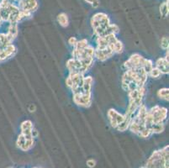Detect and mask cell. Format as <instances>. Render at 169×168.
I'll return each mask as SVG.
<instances>
[{
	"mask_svg": "<svg viewBox=\"0 0 169 168\" xmlns=\"http://www.w3.org/2000/svg\"><path fill=\"white\" fill-rule=\"evenodd\" d=\"M95 164H96V162H95V160H93V159H90V160H87V165H89V167L93 168L94 165H95Z\"/></svg>",
	"mask_w": 169,
	"mask_h": 168,
	"instance_id": "cell-22",
	"label": "cell"
},
{
	"mask_svg": "<svg viewBox=\"0 0 169 168\" xmlns=\"http://www.w3.org/2000/svg\"><path fill=\"white\" fill-rule=\"evenodd\" d=\"M86 1L87 3H92L93 2H94V0H85Z\"/></svg>",
	"mask_w": 169,
	"mask_h": 168,
	"instance_id": "cell-26",
	"label": "cell"
},
{
	"mask_svg": "<svg viewBox=\"0 0 169 168\" xmlns=\"http://www.w3.org/2000/svg\"><path fill=\"white\" fill-rule=\"evenodd\" d=\"M168 93L169 90L168 88H161L157 92V95L160 98L164 99V100L168 101Z\"/></svg>",
	"mask_w": 169,
	"mask_h": 168,
	"instance_id": "cell-10",
	"label": "cell"
},
{
	"mask_svg": "<svg viewBox=\"0 0 169 168\" xmlns=\"http://www.w3.org/2000/svg\"><path fill=\"white\" fill-rule=\"evenodd\" d=\"M8 34L12 35L14 38L17 36V34H18V28H17V23L14 24H10L9 27H8Z\"/></svg>",
	"mask_w": 169,
	"mask_h": 168,
	"instance_id": "cell-13",
	"label": "cell"
},
{
	"mask_svg": "<svg viewBox=\"0 0 169 168\" xmlns=\"http://www.w3.org/2000/svg\"><path fill=\"white\" fill-rule=\"evenodd\" d=\"M123 49H124V46H123L122 42H120L119 40L115 42V45H114V52L115 53H121L123 51Z\"/></svg>",
	"mask_w": 169,
	"mask_h": 168,
	"instance_id": "cell-14",
	"label": "cell"
},
{
	"mask_svg": "<svg viewBox=\"0 0 169 168\" xmlns=\"http://www.w3.org/2000/svg\"><path fill=\"white\" fill-rule=\"evenodd\" d=\"M32 136H33V138H35V137H36L37 135H38V131H37L36 129H32Z\"/></svg>",
	"mask_w": 169,
	"mask_h": 168,
	"instance_id": "cell-25",
	"label": "cell"
},
{
	"mask_svg": "<svg viewBox=\"0 0 169 168\" xmlns=\"http://www.w3.org/2000/svg\"><path fill=\"white\" fill-rule=\"evenodd\" d=\"M130 119H131V118H129V117L125 116V120H124L123 122H121V123H120L117 127H116V129H117L119 131H125V130H126L127 129H129Z\"/></svg>",
	"mask_w": 169,
	"mask_h": 168,
	"instance_id": "cell-6",
	"label": "cell"
},
{
	"mask_svg": "<svg viewBox=\"0 0 169 168\" xmlns=\"http://www.w3.org/2000/svg\"><path fill=\"white\" fill-rule=\"evenodd\" d=\"M89 45L88 44V41L87 40H82V41H78L77 45H76L75 48L76 49L79 50H84L86 49L87 47L89 46Z\"/></svg>",
	"mask_w": 169,
	"mask_h": 168,
	"instance_id": "cell-15",
	"label": "cell"
},
{
	"mask_svg": "<svg viewBox=\"0 0 169 168\" xmlns=\"http://www.w3.org/2000/svg\"><path fill=\"white\" fill-rule=\"evenodd\" d=\"M142 68H143L145 72H146L147 74H149V73L151 72V70L153 68V64H152V62L150 61V60H144L143 64H142Z\"/></svg>",
	"mask_w": 169,
	"mask_h": 168,
	"instance_id": "cell-9",
	"label": "cell"
},
{
	"mask_svg": "<svg viewBox=\"0 0 169 168\" xmlns=\"http://www.w3.org/2000/svg\"><path fill=\"white\" fill-rule=\"evenodd\" d=\"M31 128H33V124H32V122L30 120H26V121H24L21 124V130L31 129Z\"/></svg>",
	"mask_w": 169,
	"mask_h": 168,
	"instance_id": "cell-18",
	"label": "cell"
},
{
	"mask_svg": "<svg viewBox=\"0 0 169 168\" xmlns=\"http://www.w3.org/2000/svg\"><path fill=\"white\" fill-rule=\"evenodd\" d=\"M8 168H12V167H8Z\"/></svg>",
	"mask_w": 169,
	"mask_h": 168,
	"instance_id": "cell-27",
	"label": "cell"
},
{
	"mask_svg": "<svg viewBox=\"0 0 169 168\" xmlns=\"http://www.w3.org/2000/svg\"><path fill=\"white\" fill-rule=\"evenodd\" d=\"M78 40L76 39L75 37H71L70 39H69V41H68V43L70 44V46H72L75 47L76 45H77V43H78Z\"/></svg>",
	"mask_w": 169,
	"mask_h": 168,
	"instance_id": "cell-21",
	"label": "cell"
},
{
	"mask_svg": "<svg viewBox=\"0 0 169 168\" xmlns=\"http://www.w3.org/2000/svg\"><path fill=\"white\" fill-rule=\"evenodd\" d=\"M144 60L145 58H143L140 55L134 54L130 57V59L128 60L127 62H125L124 66L127 70H130L132 68H140V67H142Z\"/></svg>",
	"mask_w": 169,
	"mask_h": 168,
	"instance_id": "cell-1",
	"label": "cell"
},
{
	"mask_svg": "<svg viewBox=\"0 0 169 168\" xmlns=\"http://www.w3.org/2000/svg\"><path fill=\"white\" fill-rule=\"evenodd\" d=\"M156 67L161 72V74L168 73V61L165 58H159L156 62Z\"/></svg>",
	"mask_w": 169,
	"mask_h": 168,
	"instance_id": "cell-4",
	"label": "cell"
},
{
	"mask_svg": "<svg viewBox=\"0 0 169 168\" xmlns=\"http://www.w3.org/2000/svg\"><path fill=\"white\" fill-rule=\"evenodd\" d=\"M160 13L163 17H166L168 15V1L165 2L160 6Z\"/></svg>",
	"mask_w": 169,
	"mask_h": 168,
	"instance_id": "cell-12",
	"label": "cell"
},
{
	"mask_svg": "<svg viewBox=\"0 0 169 168\" xmlns=\"http://www.w3.org/2000/svg\"><path fill=\"white\" fill-rule=\"evenodd\" d=\"M151 134H152V133H151V131L150 130V129H148V128H145L143 130H141V131L139 133L138 135L141 138H148Z\"/></svg>",
	"mask_w": 169,
	"mask_h": 168,
	"instance_id": "cell-16",
	"label": "cell"
},
{
	"mask_svg": "<svg viewBox=\"0 0 169 168\" xmlns=\"http://www.w3.org/2000/svg\"><path fill=\"white\" fill-rule=\"evenodd\" d=\"M108 117L112 127L116 128L119 124L125 120V115L120 114L115 109H109L108 111Z\"/></svg>",
	"mask_w": 169,
	"mask_h": 168,
	"instance_id": "cell-2",
	"label": "cell"
},
{
	"mask_svg": "<svg viewBox=\"0 0 169 168\" xmlns=\"http://www.w3.org/2000/svg\"><path fill=\"white\" fill-rule=\"evenodd\" d=\"M161 72L156 68V67H155V68H152L151 70V72L149 73L148 75H150L151 77V78H157L160 77V75H161Z\"/></svg>",
	"mask_w": 169,
	"mask_h": 168,
	"instance_id": "cell-17",
	"label": "cell"
},
{
	"mask_svg": "<svg viewBox=\"0 0 169 168\" xmlns=\"http://www.w3.org/2000/svg\"><path fill=\"white\" fill-rule=\"evenodd\" d=\"M21 10H27L32 13L37 9L38 3L36 0H19Z\"/></svg>",
	"mask_w": 169,
	"mask_h": 168,
	"instance_id": "cell-3",
	"label": "cell"
},
{
	"mask_svg": "<svg viewBox=\"0 0 169 168\" xmlns=\"http://www.w3.org/2000/svg\"><path fill=\"white\" fill-rule=\"evenodd\" d=\"M34 145V139L31 140H26L25 143L24 144V145L20 148V150H24V151H27V150H30Z\"/></svg>",
	"mask_w": 169,
	"mask_h": 168,
	"instance_id": "cell-11",
	"label": "cell"
},
{
	"mask_svg": "<svg viewBox=\"0 0 169 168\" xmlns=\"http://www.w3.org/2000/svg\"><path fill=\"white\" fill-rule=\"evenodd\" d=\"M57 21L58 23L60 24V25L63 26V27H67L68 25V18L66 14L62 13L58 14Z\"/></svg>",
	"mask_w": 169,
	"mask_h": 168,
	"instance_id": "cell-7",
	"label": "cell"
},
{
	"mask_svg": "<svg viewBox=\"0 0 169 168\" xmlns=\"http://www.w3.org/2000/svg\"><path fill=\"white\" fill-rule=\"evenodd\" d=\"M25 136H24L23 134H20L19 135L18 137V140H17V142H16V144H17V146H18L19 149H20L22 146L24 145V144L25 143Z\"/></svg>",
	"mask_w": 169,
	"mask_h": 168,
	"instance_id": "cell-19",
	"label": "cell"
},
{
	"mask_svg": "<svg viewBox=\"0 0 169 168\" xmlns=\"http://www.w3.org/2000/svg\"><path fill=\"white\" fill-rule=\"evenodd\" d=\"M94 80L91 77H88V78H84L83 80V90L85 92H91L92 83H93Z\"/></svg>",
	"mask_w": 169,
	"mask_h": 168,
	"instance_id": "cell-5",
	"label": "cell"
},
{
	"mask_svg": "<svg viewBox=\"0 0 169 168\" xmlns=\"http://www.w3.org/2000/svg\"><path fill=\"white\" fill-rule=\"evenodd\" d=\"M91 4L93 5V7H94V8H97V7L99 5V0H94V2H93Z\"/></svg>",
	"mask_w": 169,
	"mask_h": 168,
	"instance_id": "cell-24",
	"label": "cell"
},
{
	"mask_svg": "<svg viewBox=\"0 0 169 168\" xmlns=\"http://www.w3.org/2000/svg\"><path fill=\"white\" fill-rule=\"evenodd\" d=\"M66 83H67V86H68V88H71V87L73 86V81H72V79H71L69 77L67 78V80H66Z\"/></svg>",
	"mask_w": 169,
	"mask_h": 168,
	"instance_id": "cell-23",
	"label": "cell"
},
{
	"mask_svg": "<svg viewBox=\"0 0 169 168\" xmlns=\"http://www.w3.org/2000/svg\"><path fill=\"white\" fill-rule=\"evenodd\" d=\"M161 46L162 49H168V39L166 37H163L161 41Z\"/></svg>",
	"mask_w": 169,
	"mask_h": 168,
	"instance_id": "cell-20",
	"label": "cell"
},
{
	"mask_svg": "<svg viewBox=\"0 0 169 168\" xmlns=\"http://www.w3.org/2000/svg\"><path fill=\"white\" fill-rule=\"evenodd\" d=\"M165 129V126H164L163 123H160V124H153L150 128V130L151 131V133H161Z\"/></svg>",
	"mask_w": 169,
	"mask_h": 168,
	"instance_id": "cell-8",
	"label": "cell"
}]
</instances>
